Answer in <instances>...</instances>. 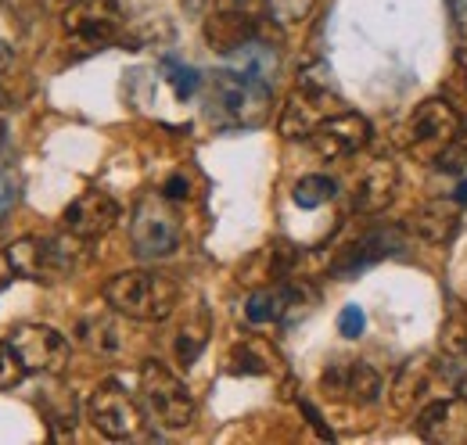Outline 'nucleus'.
Wrapping results in <instances>:
<instances>
[{"mask_svg":"<svg viewBox=\"0 0 467 445\" xmlns=\"http://www.w3.org/2000/svg\"><path fill=\"white\" fill-rule=\"evenodd\" d=\"M7 270L18 274L26 280H61V277H72L76 270L87 266L90 259V241L87 237H76V233H51V237H18L7 252Z\"/></svg>","mask_w":467,"mask_h":445,"instance_id":"1","label":"nucleus"},{"mask_svg":"<svg viewBox=\"0 0 467 445\" xmlns=\"http://www.w3.org/2000/svg\"><path fill=\"white\" fill-rule=\"evenodd\" d=\"M105 302L126 320L162 324L180 305V284L159 270H126L105 284Z\"/></svg>","mask_w":467,"mask_h":445,"instance_id":"2","label":"nucleus"},{"mask_svg":"<svg viewBox=\"0 0 467 445\" xmlns=\"http://www.w3.org/2000/svg\"><path fill=\"white\" fill-rule=\"evenodd\" d=\"M270 83L252 72H216L209 115L220 126H263L270 115Z\"/></svg>","mask_w":467,"mask_h":445,"instance_id":"3","label":"nucleus"},{"mask_svg":"<svg viewBox=\"0 0 467 445\" xmlns=\"http://www.w3.org/2000/svg\"><path fill=\"white\" fill-rule=\"evenodd\" d=\"M183 241V226L180 216L170 205L166 194H144L133 205V220H130V244L140 259L155 263V259H170Z\"/></svg>","mask_w":467,"mask_h":445,"instance_id":"4","label":"nucleus"},{"mask_svg":"<svg viewBox=\"0 0 467 445\" xmlns=\"http://www.w3.org/2000/svg\"><path fill=\"white\" fill-rule=\"evenodd\" d=\"M461 137H464V119L442 98L417 105L407 122V148L420 162H439L446 151H453V144H461Z\"/></svg>","mask_w":467,"mask_h":445,"instance_id":"5","label":"nucleus"},{"mask_svg":"<svg viewBox=\"0 0 467 445\" xmlns=\"http://www.w3.org/2000/svg\"><path fill=\"white\" fill-rule=\"evenodd\" d=\"M140 398L148 406V413L170 428V431H180V428H191L194 424V395L187 391V385L176 378L173 370L159 359H148L140 367Z\"/></svg>","mask_w":467,"mask_h":445,"instance_id":"6","label":"nucleus"},{"mask_svg":"<svg viewBox=\"0 0 467 445\" xmlns=\"http://www.w3.org/2000/svg\"><path fill=\"white\" fill-rule=\"evenodd\" d=\"M266 15V0H213V15L205 18V40L216 55L231 57L244 44L259 40Z\"/></svg>","mask_w":467,"mask_h":445,"instance_id":"7","label":"nucleus"},{"mask_svg":"<svg viewBox=\"0 0 467 445\" xmlns=\"http://www.w3.org/2000/svg\"><path fill=\"white\" fill-rule=\"evenodd\" d=\"M126 4L122 0H72L65 11V36L79 47H109L126 29Z\"/></svg>","mask_w":467,"mask_h":445,"instance_id":"8","label":"nucleus"},{"mask_svg":"<svg viewBox=\"0 0 467 445\" xmlns=\"http://www.w3.org/2000/svg\"><path fill=\"white\" fill-rule=\"evenodd\" d=\"M342 111V101L338 94L317 79V76H306L285 101V111H281V137L285 140H306L324 119L338 115Z\"/></svg>","mask_w":467,"mask_h":445,"instance_id":"9","label":"nucleus"},{"mask_svg":"<svg viewBox=\"0 0 467 445\" xmlns=\"http://www.w3.org/2000/svg\"><path fill=\"white\" fill-rule=\"evenodd\" d=\"M87 417L105 439H133L144 431V409L140 402L116 381H105L90 391L87 398Z\"/></svg>","mask_w":467,"mask_h":445,"instance_id":"10","label":"nucleus"},{"mask_svg":"<svg viewBox=\"0 0 467 445\" xmlns=\"http://www.w3.org/2000/svg\"><path fill=\"white\" fill-rule=\"evenodd\" d=\"M7 345L22 359L26 374H61L68 367V356H72L68 337L55 331V327H44V324L15 327V331L7 334Z\"/></svg>","mask_w":467,"mask_h":445,"instance_id":"11","label":"nucleus"},{"mask_svg":"<svg viewBox=\"0 0 467 445\" xmlns=\"http://www.w3.org/2000/svg\"><path fill=\"white\" fill-rule=\"evenodd\" d=\"M370 140V122L356 111H338L331 119H324L313 133H309V148L324 159V162H338L352 159L356 151H363Z\"/></svg>","mask_w":467,"mask_h":445,"instance_id":"12","label":"nucleus"},{"mask_svg":"<svg viewBox=\"0 0 467 445\" xmlns=\"http://www.w3.org/2000/svg\"><path fill=\"white\" fill-rule=\"evenodd\" d=\"M320 388L327 391L331 398H338V402L370 406L381 395V374L363 359H342V363H331L320 374Z\"/></svg>","mask_w":467,"mask_h":445,"instance_id":"13","label":"nucleus"},{"mask_svg":"<svg viewBox=\"0 0 467 445\" xmlns=\"http://www.w3.org/2000/svg\"><path fill=\"white\" fill-rule=\"evenodd\" d=\"M65 230L68 233H76V237H87V241H94V237H101V233H109L119 220V205L112 194H105V191H83L79 198H72L68 202V209H65Z\"/></svg>","mask_w":467,"mask_h":445,"instance_id":"14","label":"nucleus"},{"mask_svg":"<svg viewBox=\"0 0 467 445\" xmlns=\"http://www.w3.org/2000/svg\"><path fill=\"white\" fill-rule=\"evenodd\" d=\"M400 191V169L389 159H374L370 166L359 172L356 180V191H352V209L359 216H374V212H385L392 205Z\"/></svg>","mask_w":467,"mask_h":445,"instance_id":"15","label":"nucleus"},{"mask_svg":"<svg viewBox=\"0 0 467 445\" xmlns=\"http://www.w3.org/2000/svg\"><path fill=\"white\" fill-rule=\"evenodd\" d=\"M457 222H461V202H446V198H435V202H424L413 216L407 220V230L413 237L428 241V244H446L453 233H457Z\"/></svg>","mask_w":467,"mask_h":445,"instance_id":"16","label":"nucleus"},{"mask_svg":"<svg viewBox=\"0 0 467 445\" xmlns=\"http://www.w3.org/2000/svg\"><path fill=\"white\" fill-rule=\"evenodd\" d=\"M396 248H400V233H396V230H370V233H363L359 241H352L349 248L335 259V274H338V277H352V274H359L363 266H374V263L389 259Z\"/></svg>","mask_w":467,"mask_h":445,"instance_id":"17","label":"nucleus"},{"mask_svg":"<svg viewBox=\"0 0 467 445\" xmlns=\"http://www.w3.org/2000/svg\"><path fill=\"white\" fill-rule=\"evenodd\" d=\"M464 417V406L461 402H446V398H439V402H428L424 409H420V417H417V435L420 439H431V442H457L461 435H457V424H464L461 420Z\"/></svg>","mask_w":467,"mask_h":445,"instance_id":"18","label":"nucleus"},{"mask_svg":"<svg viewBox=\"0 0 467 445\" xmlns=\"http://www.w3.org/2000/svg\"><path fill=\"white\" fill-rule=\"evenodd\" d=\"M116 316H109V313H90V316L79 324V341H83L90 352H98V356H119L126 341H122V334H119Z\"/></svg>","mask_w":467,"mask_h":445,"instance_id":"19","label":"nucleus"},{"mask_svg":"<svg viewBox=\"0 0 467 445\" xmlns=\"http://www.w3.org/2000/svg\"><path fill=\"white\" fill-rule=\"evenodd\" d=\"M428 374H431L428 370V359H410V363H403V370L396 374V385H392V402L400 409H410L413 398L428 388Z\"/></svg>","mask_w":467,"mask_h":445,"instance_id":"20","label":"nucleus"},{"mask_svg":"<svg viewBox=\"0 0 467 445\" xmlns=\"http://www.w3.org/2000/svg\"><path fill=\"white\" fill-rule=\"evenodd\" d=\"M335 194H338L335 180H331V176H320V172L302 176V180L295 183V205H302V209H320V205H327Z\"/></svg>","mask_w":467,"mask_h":445,"instance_id":"21","label":"nucleus"},{"mask_svg":"<svg viewBox=\"0 0 467 445\" xmlns=\"http://www.w3.org/2000/svg\"><path fill=\"white\" fill-rule=\"evenodd\" d=\"M285 305H288V295L285 291H255L252 298H248V320L252 324H270V320H281V313H285Z\"/></svg>","mask_w":467,"mask_h":445,"instance_id":"22","label":"nucleus"},{"mask_svg":"<svg viewBox=\"0 0 467 445\" xmlns=\"http://www.w3.org/2000/svg\"><path fill=\"white\" fill-rule=\"evenodd\" d=\"M313 4H317V0H266L270 18H274L277 26H298V22H306L309 11H313Z\"/></svg>","mask_w":467,"mask_h":445,"instance_id":"23","label":"nucleus"},{"mask_svg":"<svg viewBox=\"0 0 467 445\" xmlns=\"http://www.w3.org/2000/svg\"><path fill=\"white\" fill-rule=\"evenodd\" d=\"M22 378H26L22 359L15 356V348L7 341H0V388H15Z\"/></svg>","mask_w":467,"mask_h":445,"instance_id":"24","label":"nucleus"},{"mask_svg":"<svg viewBox=\"0 0 467 445\" xmlns=\"http://www.w3.org/2000/svg\"><path fill=\"white\" fill-rule=\"evenodd\" d=\"M166 79L176 87V94L180 98H191L194 94V87H198V72L194 68H187V65H176V61H166Z\"/></svg>","mask_w":467,"mask_h":445,"instance_id":"25","label":"nucleus"},{"mask_svg":"<svg viewBox=\"0 0 467 445\" xmlns=\"http://www.w3.org/2000/svg\"><path fill=\"white\" fill-rule=\"evenodd\" d=\"M15 202H18V176L11 169H0V222L15 209Z\"/></svg>","mask_w":467,"mask_h":445,"instance_id":"26","label":"nucleus"},{"mask_svg":"<svg viewBox=\"0 0 467 445\" xmlns=\"http://www.w3.org/2000/svg\"><path fill=\"white\" fill-rule=\"evenodd\" d=\"M363 324H367V320H363V313H359L356 305L342 309V316H338V327H342L346 337H359V334H363Z\"/></svg>","mask_w":467,"mask_h":445,"instance_id":"27","label":"nucleus"},{"mask_svg":"<svg viewBox=\"0 0 467 445\" xmlns=\"http://www.w3.org/2000/svg\"><path fill=\"white\" fill-rule=\"evenodd\" d=\"M446 4H450V11H453L457 26H467V0H446Z\"/></svg>","mask_w":467,"mask_h":445,"instance_id":"28","label":"nucleus"},{"mask_svg":"<svg viewBox=\"0 0 467 445\" xmlns=\"http://www.w3.org/2000/svg\"><path fill=\"white\" fill-rule=\"evenodd\" d=\"M7 65H11V47H7L4 40H0V72H4Z\"/></svg>","mask_w":467,"mask_h":445,"instance_id":"29","label":"nucleus"},{"mask_svg":"<svg viewBox=\"0 0 467 445\" xmlns=\"http://www.w3.org/2000/svg\"><path fill=\"white\" fill-rule=\"evenodd\" d=\"M183 4H187V7H191V11H205V7H209V4H213V0H183Z\"/></svg>","mask_w":467,"mask_h":445,"instance_id":"30","label":"nucleus"},{"mask_svg":"<svg viewBox=\"0 0 467 445\" xmlns=\"http://www.w3.org/2000/svg\"><path fill=\"white\" fill-rule=\"evenodd\" d=\"M453 198H457V202L464 205V202H467V180H464V183H461V187H457V194H453Z\"/></svg>","mask_w":467,"mask_h":445,"instance_id":"31","label":"nucleus"},{"mask_svg":"<svg viewBox=\"0 0 467 445\" xmlns=\"http://www.w3.org/2000/svg\"><path fill=\"white\" fill-rule=\"evenodd\" d=\"M0 144H4V126H0Z\"/></svg>","mask_w":467,"mask_h":445,"instance_id":"32","label":"nucleus"}]
</instances>
